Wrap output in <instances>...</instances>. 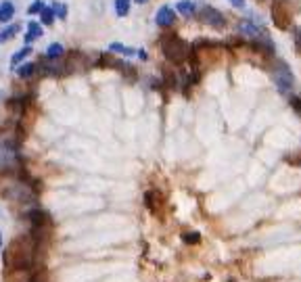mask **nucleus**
Wrapping results in <instances>:
<instances>
[{"instance_id": "obj_1", "label": "nucleus", "mask_w": 301, "mask_h": 282, "mask_svg": "<svg viewBox=\"0 0 301 282\" xmlns=\"http://www.w3.org/2000/svg\"><path fill=\"white\" fill-rule=\"evenodd\" d=\"M34 263V245L25 243L23 238L11 243L5 255V265L9 270H30Z\"/></svg>"}, {"instance_id": "obj_2", "label": "nucleus", "mask_w": 301, "mask_h": 282, "mask_svg": "<svg viewBox=\"0 0 301 282\" xmlns=\"http://www.w3.org/2000/svg\"><path fill=\"white\" fill-rule=\"evenodd\" d=\"M161 48H163V54L171 63H182L186 56H189V44L184 40L176 38V36H161Z\"/></svg>"}, {"instance_id": "obj_3", "label": "nucleus", "mask_w": 301, "mask_h": 282, "mask_svg": "<svg viewBox=\"0 0 301 282\" xmlns=\"http://www.w3.org/2000/svg\"><path fill=\"white\" fill-rule=\"evenodd\" d=\"M272 76H274L276 88L282 94H291V90L295 86V76H293L289 65H286L284 61H276V67H274V72H272Z\"/></svg>"}, {"instance_id": "obj_4", "label": "nucleus", "mask_w": 301, "mask_h": 282, "mask_svg": "<svg viewBox=\"0 0 301 282\" xmlns=\"http://www.w3.org/2000/svg\"><path fill=\"white\" fill-rule=\"evenodd\" d=\"M272 21L278 30H289L291 27V13L286 11L282 0H274L272 3Z\"/></svg>"}, {"instance_id": "obj_5", "label": "nucleus", "mask_w": 301, "mask_h": 282, "mask_svg": "<svg viewBox=\"0 0 301 282\" xmlns=\"http://www.w3.org/2000/svg\"><path fill=\"white\" fill-rule=\"evenodd\" d=\"M199 19L203 21L205 25H209V27H216V30H222V27H226L224 13H220L218 9H213V7H203V9H201Z\"/></svg>"}, {"instance_id": "obj_6", "label": "nucleus", "mask_w": 301, "mask_h": 282, "mask_svg": "<svg viewBox=\"0 0 301 282\" xmlns=\"http://www.w3.org/2000/svg\"><path fill=\"white\" fill-rule=\"evenodd\" d=\"M155 23L159 27H163V30H167V27H171L176 23V11L171 7H161L155 15Z\"/></svg>"}, {"instance_id": "obj_7", "label": "nucleus", "mask_w": 301, "mask_h": 282, "mask_svg": "<svg viewBox=\"0 0 301 282\" xmlns=\"http://www.w3.org/2000/svg\"><path fill=\"white\" fill-rule=\"evenodd\" d=\"M42 34H44V25L38 23V21H30V23H27V32H25V36H23V44L30 46L34 40L42 38Z\"/></svg>"}, {"instance_id": "obj_8", "label": "nucleus", "mask_w": 301, "mask_h": 282, "mask_svg": "<svg viewBox=\"0 0 301 282\" xmlns=\"http://www.w3.org/2000/svg\"><path fill=\"white\" fill-rule=\"evenodd\" d=\"M238 32L245 34V36H251V38H255V40L266 38V36H264V30H262L260 25H255L253 21H240V23H238Z\"/></svg>"}, {"instance_id": "obj_9", "label": "nucleus", "mask_w": 301, "mask_h": 282, "mask_svg": "<svg viewBox=\"0 0 301 282\" xmlns=\"http://www.w3.org/2000/svg\"><path fill=\"white\" fill-rule=\"evenodd\" d=\"M13 17H15V5H13L11 0H5V3H0V21L9 23Z\"/></svg>"}, {"instance_id": "obj_10", "label": "nucleus", "mask_w": 301, "mask_h": 282, "mask_svg": "<svg viewBox=\"0 0 301 282\" xmlns=\"http://www.w3.org/2000/svg\"><path fill=\"white\" fill-rule=\"evenodd\" d=\"M176 11L180 13L182 17H193L195 11H197V7H195L193 0H180V3L176 5Z\"/></svg>"}, {"instance_id": "obj_11", "label": "nucleus", "mask_w": 301, "mask_h": 282, "mask_svg": "<svg viewBox=\"0 0 301 282\" xmlns=\"http://www.w3.org/2000/svg\"><path fill=\"white\" fill-rule=\"evenodd\" d=\"M32 54V46H27V44H23V48L19 50V52H15V54H13V59H11V65L13 67H17V65H21L25 59H27V56H30Z\"/></svg>"}, {"instance_id": "obj_12", "label": "nucleus", "mask_w": 301, "mask_h": 282, "mask_svg": "<svg viewBox=\"0 0 301 282\" xmlns=\"http://www.w3.org/2000/svg\"><path fill=\"white\" fill-rule=\"evenodd\" d=\"M109 50L111 52H117V54H126V56H132L136 54L138 48H132V46H126V44H119V42H113V44H109Z\"/></svg>"}, {"instance_id": "obj_13", "label": "nucleus", "mask_w": 301, "mask_h": 282, "mask_svg": "<svg viewBox=\"0 0 301 282\" xmlns=\"http://www.w3.org/2000/svg\"><path fill=\"white\" fill-rule=\"evenodd\" d=\"M15 69H17V76H19L21 80H27V78H32V74L36 72V65H34V63H27V61H25V63L17 65Z\"/></svg>"}, {"instance_id": "obj_14", "label": "nucleus", "mask_w": 301, "mask_h": 282, "mask_svg": "<svg viewBox=\"0 0 301 282\" xmlns=\"http://www.w3.org/2000/svg\"><path fill=\"white\" fill-rule=\"evenodd\" d=\"M17 32H19V25H7L5 30H0V44H7L9 40L15 38Z\"/></svg>"}, {"instance_id": "obj_15", "label": "nucleus", "mask_w": 301, "mask_h": 282, "mask_svg": "<svg viewBox=\"0 0 301 282\" xmlns=\"http://www.w3.org/2000/svg\"><path fill=\"white\" fill-rule=\"evenodd\" d=\"M63 52H65L63 44H59V42H52V44L46 48V59L54 61V59H59V56H63Z\"/></svg>"}, {"instance_id": "obj_16", "label": "nucleus", "mask_w": 301, "mask_h": 282, "mask_svg": "<svg viewBox=\"0 0 301 282\" xmlns=\"http://www.w3.org/2000/svg\"><path fill=\"white\" fill-rule=\"evenodd\" d=\"M54 11H52V7H44L40 11V23L42 25H52L54 23Z\"/></svg>"}, {"instance_id": "obj_17", "label": "nucleus", "mask_w": 301, "mask_h": 282, "mask_svg": "<svg viewBox=\"0 0 301 282\" xmlns=\"http://www.w3.org/2000/svg\"><path fill=\"white\" fill-rule=\"evenodd\" d=\"M130 5H132V0H115V13H117V17H126L128 13H130Z\"/></svg>"}, {"instance_id": "obj_18", "label": "nucleus", "mask_w": 301, "mask_h": 282, "mask_svg": "<svg viewBox=\"0 0 301 282\" xmlns=\"http://www.w3.org/2000/svg\"><path fill=\"white\" fill-rule=\"evenodd\" d=\"M52 11H54V15L59 17V19H63V21L67 19V7H65V5L54 3V5H52Z\"/></svg>"}, {"instance_id": "obj_19", "label": "nucleus", "mask_w": 301, "mask_h": 282, "mask_svg": "<svg viewBox=\"0 0 301 282\" xmlns=\"http://www.w3.org/2000/svg\"><path fill=\"white\" fill-rule=\"evenodd\" d=\"M182 238H184V243H199L201 241V236H199V232H184L182 234Z\"/></svg>"}, {"instance_id": "obj_20", "label": "nucleus", "mask_w": 301, "mask_h": 282, "mask_svg": "<svg viewBox=\"0 0 301 282\" xmlns=\"http://www.w3.org/2000/svg\"><path fill=\"white\" fill-rule=\"evenodd\" d=\"M42 9H44V3H42V0H36V3L27 9V13H30V15H40Z\"/></svg>"}, {"instance_id": "obj_21", "label": "nucleus", "mask_w": 301, "mask_h": 282, "mask_svg": "<svg viewBox=\"0 0 301 282\" xmlns=\"http://www.w3.org/2000/svg\"><path fill=\"white\" fill-rule=\"evenodd\" d=\"M289 103H291V107L295 109L297 115L301 117V98H299V96H291V101H289Z\"/></svg>"}, {"instance_id": "obj_22", "label": "nucleus", "mask_w": 301, "mask_h": 282, "mask_svg": "<svg viewBox=\"0 0 301 282\" xmlns=\"http://www.w3.org/2000/svg\"><path fill=\"white\" fill-rule=\"evenodd\" d=\"M230 5L234 9H245V0H230Z\"/></svg>"}, {"instance_id": "obj_23", "label": "nucleus", "mask_w": 301, "mask_h": 282, "mask_svg": "<svg viewBox=\"0 0 301 282\" xmlns=\"http://www.w3.org/2000/svg\"><path fill=\"white\" fill-rule=\"evenodd\" d=\"M295 46L301 50V30H297V32H295Z\"/></svg>"}, {"instance_id": "obj_24", "label": "nucleus", "mask_w": 301, "mask_h": 282, "mask_svg": "<svg viewBox=\"0 0 301 282\" xmlns=\"http://www.w3.org/2000/svg\"><path fill=\"white\" fill-rule=\"evenodd\" d=\"M136 54H138V59H142V61H147V52L142 50V48H138V50H136Z\"/></svg>"}, {"instance_id": "obj_25", "label": "nucleus", "mask_w": 301, "mask_h": 282, "mask_svg": "<svg viewBox=\"0 0 301 282\" xmlns=\"http://www.w3.org/2000/svg\"><path fill=\"white\" fill-rule=\"evenodd\" d=\"M0 253H3V232H0Z\"/></svg>"}, {"instance_id": "obj_26", "label": "nucleus", "mask_w": 301, "mask_h": 282, "mask_svg": "<svg viewBox=\"0 0 301 282\" xmlns=\"http://www.w3.org/2000/svg\"><path fill=\"white\" fill-rule=\"evenodd\" d=\"M134 3H138V5H145V3H149V0H134Z\"/></svg>"}]
</instances>
